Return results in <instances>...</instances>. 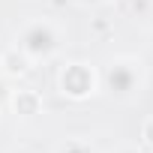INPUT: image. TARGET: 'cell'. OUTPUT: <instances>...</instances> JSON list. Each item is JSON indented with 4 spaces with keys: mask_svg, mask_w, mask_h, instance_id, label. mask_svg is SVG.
<instances>
[{
    "mask_svg": "<svg viewBox=\"0 0 153 153\" xmlns=\"http://www.w3.org/2000/svg\"><path fill=\"white\" fill-rule=\"evenodd\" d=\"M6 102H9V87H6V81L0 78V111L6 108Z\"/></svg>",
    "mask_w": 153,
    "mask_h": 153,
    "instance_id": "7",
    "label": "cell"
},
{
    "mask_svg": "<svg viewBox=\"0 0 153 153\" xmlns=\"http://www.w3.org/2000/svg\"><path fill=\"white\" fill-rule=\"evenodd\" d=\"M57 90L72 99V102H84L99 93V69L87 60H69L57 72Z\"/></svg>",
    "mask_w": 153,
    "mask_h": 153,
    "instance_id": "3",
    "label": "cell"
},
{
    "mask_svg": "<svg viewBox=\"0 0 153 153\" xmlns=\"http://www.w3.org/2000/svg\"><path fill=\"white\" fill-rule=\"evenodd\" d=\"M147 87V66L135 54H117L99 66V90L117 102H135Z\"/></svg>",
    "mask_w": 153,
    "mask_h": 153,
    "instance_id": "1",
    "label": "cell"
},
{
    "mask_svg": "<svg viewBox=\"0 0 153 153\" xmlns=\"http://www.w3.org/2000/svg\"><path fill=\"white\" fill-rule=\"evenodd\" d=\"M117 153H144V150H138V147H123V150H117Z\"/></svg>",
    "mask_w": 153,
    "mask_h": 153,
    "instance_id": "9",
    "label": "cell"
},
{
    "mask_svg": "<svg viewBox=\"0 0 153 153\" xmlns=\"http://www.w3.org/2000/svg\"><path fill=\"white\" fill-rule=\"evenodd\" d=\"M54 153H99V147L93 144V141H87V138H66V141H60L57 147H54Z\"/></svg>",
    "mask_w": 153,
    "mask_h": 153,
    "instance_id": "6",
    "label": "cell"
},
{
    "mask_svg": "<svg viewBox=\"0 0 153 153\" xmlns=\"http://www.w3.org/2000/svg\"><path fill=\"white\" fill-rule=\"evenodd\" d=\"M18 117H36L39 111H42V99H39V93L36 90H27V87H21V90H9V102H6Z\"/></svg>",
    "mask_w": 153,
    "mask_h": 153,
    "instance_id": "4",
    "label": "cell"
},
{
    "mask_svg": "<svg viewBox=\"0 0 153 153\" xmlns=\"http://www.w3.org/2000/svg\"><path fill=\"white\" fill-rule=\"evenodd\" d=\"M12 45L36 66V63H48L54 60L63 45H66V33L60 30V24H54L51 18H30L15 30Z\"/></svg>",
    "mask_w": 153,
    "mask_h": 153,
    "instance_id": "2",
    "label": "cell"
},
{
    "mask_svg": "<svg viewBox=\"0 0 153 153\" xmlns=\"http://www.w3.org/2000/svg\"><path fill=\"white\" fill-rule=\"evenodd\" d=\"M0 66H3V75H9V78H21V75H27L30 69H33V63L12 45L9 51H3L0 54Z\"/></svg>",
    "mask_w": 153,
    "mask_h": 153,
    "instance_id": "5",
    "label": "cell"
},
{
    "mask_svg": "<svg viewBox=\"0 0 153 153\" xmlns=\"http://www.w3.org/2000/svg\"><path fill=\"white\" fill-rule=\"evenodd\" d=\"M75 3H81V6H93V9H99V6H108V3H114V0H75Z\"/></svg>",
    "mask_w": 153,
    "mask_h": 153,
    "instance_id": "8",
    "label": "cell"
}]
</instances>
